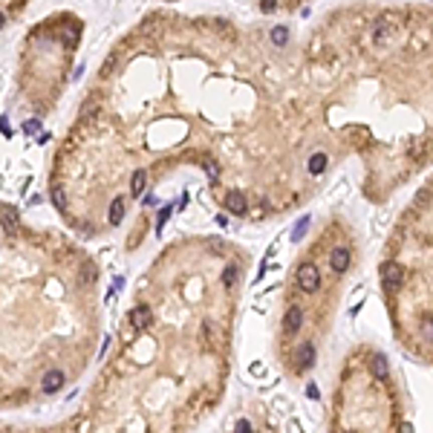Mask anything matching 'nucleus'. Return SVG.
<instances>
[{"instance_id": "1", "label": "nucleus", "mask_w": 433, "mask_h": 433, "mask_svg": "<svg viewBox=\"0 0 433 433\" xmlns=\"http://www.w3.org/2000/svg\"><path fill=\"white\" fill-rule=\"evenodd\" d=\"M298 286H301L304 292H315L318 286H321V274H318L315 263H304V266L298 269Z\"/></svg>"}, {"instance_id": "2", "label": "nucleus", "mask_w": 433, "mask_h": 433, "mask_svg": "<svg viewBox=\"0 0 433 433\" xmlns=\"http://www.w3.org/2000/svg\"><path fill=\"white\" fill-rule=\"evenodd\" d=\"M401 280H404V269L398 266V263H384L381 266V283H384V289H398L401 286Z\"/></svg>"}, {"instance_id": "3", "label": "nucleus", "mask_w": 433, "mask_h": 433, "mask_svg": "<svg viewBox=\"0 0 433 433\" xmlns=\"http://www.w3.org/2000/svg\"><path fill=\"white\" fill-rule=\"evenodd\" d=\"M301 324H304V309H301V306H289L286 315H283V332H286V335H295V332L301 329Z\"/></svg>"}, {"instance_id": "4", "label": "nucleus", "mask_w": 433, "mask_h": 433, "mask_svg": "<svg viewBox=\"0 0 433 433\" xmlns=\"http://www.w3.org/2000/svg\"><path fill=\"white\" fill-rule=\"evenodd\" d=\"M151 321H153V315H151V309H148V306H136V309L130 312V327L136 329V332L148 329V327H151Z\"/></svg>"}, {"instance_id": "5", "label": "nucleus", "mask_w": 433, "mask_h": 433, "mask_svg": "<svg viewBox=\"0 0 433 433\" xmlns=\"http://www.w3.org/2000/svg\"><path fill=\"white\" fill-rule=\"evenodd\" d=\"M329 263H332V269L338 271V274H341V271H347V269H350V251H347L344 246L332 248V254H329Z\"/></svg>"}, {"instance_id": "6", "label": "nucleus", "mask_w": 433, "mask_h": 433, "mask_svg": "<svg viewBox=\"0 0 433 433\" xmlns=\"http://www.w3.org/2000/svg\"><path fill=\"white\" fill-rule=\"evenodd\" d=\"M370 370H373V375L378 378V381H387V378H390V364H387V358L381 355V352H375V355H373Z\"/></svg>"}, {"instance_id": "7", "label": "nucleus", "mask_w": 433, "mask_h": 433, "mask_svg": "<svg viewBox=\"0 0 433 433\" xmlns=\"http://www.w3.org/2000/svg\"><path fill=\"white\" fill-rule=\"evenodd\" d=\"M64 381H67V375L61 373V370H49V373L44 375V393H58L61 387H64Z\"/></svg>"}, {"instance_id": "8", "label": "nucleus", "mask_w": 433, "mask_h": 433, "mask_svg": "<svg viewBox=\"0 0 433 433\" xmlns=\"http://www.w3.org/2000/svg\"><path fill=\"white\" fill-rule=\"evenodd\" d=\"M0 225H3V231H6V234H18V214H15L12 208H3V214H0Z\"/></svg>"}, {"instance_id": "9", "label": "nucleus", "mask_w": 433, "mask_h": 433, "mask_svg": "<svg viewBox=\"0 0 433 433\" xmlns=\"http://www.w3.org/2000/svg\"><path fill=\"white\" fill-rule=\"evenodd\" d=\"M390 35H393V26L387 24L384 18H381V21H375V26H373V41H375V44H384Z\"/></svg>"}, {"instance_id": "10", "label": "nucleus", "mask_w": 433, "mask_h": 433, "mask_svg": "<svg viewBox=\"0 0 433 433\" xmlns=\"http://www.w3.org/2000/svg\"><path fill=\"white\" fill-rule=\"evenodd\" d=\"M95 277H98V271H95V266H93V263H84V266H81V271H78V283H81V286H93V283H95Z\"/></svg>"}, {"instance_id": "11", "label": "nucleus", "mask_w": 433, "mask_h": 433, "mask_svg": "<svg viewBox=\"0 0 433 433\" xmlns=\"http://www.w3.org/2000/svg\"><path fill=\"white\" fill-rule=\"evenodd\" d=\"M327 162H329L327 153H315V156L309 159V174H312V176H321L324 171H327Z\"/></svg>"}, {"instance_id": "12", "label": "nucleus", "mask_w": 433, "mask_h": 433, "mask_svg": "<svg viewBox=\"0 0 433 433\" xmlns=\"http://www.w3.org/2000/svg\"><path fill=\"white\" fill-rule=\"evenodd\" d=\"M312 361H315V347H312V344H304V347L298 350V367H312Z\"/></svg>"}, {"instance_id": "13", "label": "nucleus", "mask_w": 433, "mask_h": 433, "mask_svg": "<svg viewBox=\"0 0 433 433\" xmlns=\"http://www.w3.org/2000/svg\"><path fill=\"white\" fill-rule=\"evenodd\" d=\"M225 205H228V211H234V214H246V197L243 194H228V199H225Z\"/></svg>"}, {"instance_id": "14", "label": "nucleus", "mask_w": 433, "mask_h": 433, "mask_svg": "<svg viewBox=\"0 0 433 433\" xmlns=\"http://www.w3.org/2000/svg\"><path fill=\"white\" fill-rule=\"evenodd\" d=\"M121 217H124V199L116 197L113 202H110V223L118 225V223H121Z\"/></svg>"}, {"instance_id": "15", "label": "nucleus", "mask_w": 433, "mask_h": 433, "mask_svg": "<svg viewBox=\"0 0 433 433\" xmlns=\"http://www.w3.org/2000/svg\"><path fill=\"white\" fill-rule=\"evenodd\" d=\"M145 185H148V174H145V171H136V174H133V182H130V191L139 197L141 191H145Z\"/></svg>"}, {"instance_id": "16", "label": "nucleus", "mask_w": 433, "mask_h": 433, "mask_svg": "<svg viewBox=\"0 0 433 433\" xmlns=\"http://www.w3.org/2000/svg\"><path fill=\"white\" fill-rule=\"evenodd\" d=\"M271 41H274V47H283V44L289 41V29H286V26H274V29H271Z\"/></svg>"}, {"instance_id": "17", "label": "nucleus", "mask_w": 433, "mask_h": 433, "mask_svg": "<svg viewBox=\"0 0 433 433\" xmlns=\"http://www.w3.org/2000/svg\"><path fill=\"white\" fill-rule=\"evenodd\" d=\"M306 228H309V217H301L298 225H295V231H292V240H301V237L306 234Z\"/></svg>"}, {"instance_id": "18", "label": "nucleus", "mask_w": 433, "mask_h": 433, "mask_svg": "<svg viewBox=\"0 0 433 433\" xmlns=\"http://www.w3.org/2000/svg\"><path fill=\"white\" fill-rule=\"evenodd\" d=\"M234 280H237V269H234V266H228V269L223 271V283H225V286H234Z\"/></svg>"}, {"instance_id": "19", "label": "nucleus", "mask_w": 433, "mask_h": 433, "mask_svg": "<svg viewBox=\"0 0 433 433\" xmlns=\"http://www.w3.org/2000/svg\"><path fill=\"white\" fill-rule=\"evenodd\" d=\"M52 202L58 205V211L67 208V197H64V191H55V194H52Z\"/></svg>"}, {"instance_id": "20", "label": "nucleus", "mask_w": 433, "mask_h": 433, "mask_svg": "<svg viewBox=\"0 0 433 433\" xmlns=\"http://www.w3.org/2000/svg\"><path fill=\"white\" fill-rule=\"evenodd\" d=\"M274 6H277V0H260V9H263V12H274Z\"/></svg>"}, {"instance_id": "21", "label": "nucleus", "mask_w": 433, "mask_h": 433, "mask_svg": "<svg viewBox=\"0 0 433 433\" xmlns=\"http://www.w3.org/2000/svg\"><path fill=\"white\" fill-rule=\"evenodd\" d=\"M24 130H26V133H38V130H41V121H26Z\"/></svg>"}, {"instance_id": "22", "label": "nucleus", "mask_w": 433, "mask_h": 433, "mask_svg": "<svg viewBox=\"0 0 433 433\" xmlns=\"http://www.w3.org/2000/svg\"><path fill=\"white\" fill-rule=\"evenodd\" d=\"M237 433H251V424L248 421H237Z\"/></svg>"}, {"instance_id": "23", "label": "nucleus", "mask_w": 433, "mask_h": 433, "mask_svg": "<svg viewBox=\"0 0 433 433\" xmlns=\"http://www.w3.org/2000/svg\"><path fill=\"white\" fill-rule=\"evenodd\" d=\"M3 21H6V18H3V12H0V26H3Z\"/></svg>"}]
</instances>
